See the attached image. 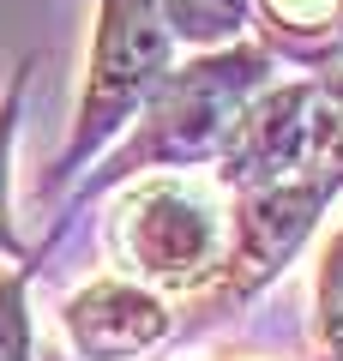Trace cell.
<instances>
[{
	"label": "cell",
	"mask_w": 343,
	"mask_h": 361,
	"mask_svg": "<svg viewBox=\"0 0 343 361\" xmlns=\"http://www.w3.org/2000/svg\"><path fill=\"white\" fill-rule=\"evenodd\" d=\"M61 325L85 361H133L175 331L169 301L157 289L133 283V277H97L78 295H66Z\"/></svg>",
	"instance_id": "5b68a950"
},
{
	"label": "cell",
	"mask_w": 343,
	"mask_h": 361,
	"mask_svg": "<svg viewBox=\"0 0 343 361\" xmlns=\"http://www.w3.org/2000/svg\"><path fill=\"white\" fill-rule=\"evenodd\" d=\"M271 66L277 61L259 42H229V49H205L193 61H175L163 73V85L151 90V103L139 109V121L127 127V139H114L102 151V169L66 193V211L54 217L49 241L66 235L73 211H85L90 199L114 193L139 175H187L199 163H217V151L229 145L247 103L271 85Z\"/></svg>",
	"instance_id": "7a4b0ae2"
},
{
	"label": "cell",
	"mask_w": 343,
	"mask_h": 361,
	"mask_svg": "<svg viewBox=\"0 0 343 361\" xmlns=\"http://www.w3.org/2000/svg\"><path fill=\"white\" fill-rule=\"evenodd\" d=\"M181 42L169 37V25L157 18L151 0H97V30H90V66H85V97L66 145L49 157L37 180V199L49 205L54 193L78 187L85 169L121 139V127L139 121V109L151 103V90L163 85V73L175 66Z\"/></svg>",
	"instance_id": "3957f363"
},
{
	"label": "cell",
	"mask_w": 343,
	"mask_h": 361,
	"mask_svg": "<svg viewBox=\"0 0 343 361\" xmlns=\"http://www.w3.org/2000/svg\"><path fill=\"white\" fill-rule=\"evenodd\" d=\"M109 253L157 295H199L229 259V199L187 175H139L109 205Z\"/></svg>",
	"instance_id": "277c9868"
},
{
	"label": "cell",
	"mask_w": 343,
	"mask_h": 361,
	"mask_svg": "<svg viewBox=\"0 0 343 361\" xmlns=\"http://www.w3.org/2000/svg\"><path fill=\"white\" fill-rule=\"evenodd\" d=\"M151 6L169 25V37L193 54L229 49V42H241L253 30V0H151Z\"/></svg>",
	"instance_id": "52a82bcc"
},
{
	"label": "cell",
	"mask_w": 343,
	"mask_h": 361,
	"mask_svg": "<svg viewBox=\"0 0 343 361\" xmlns=\"http://www.w3.org/2000/svg\"><path fill=\"white\" fill-rule=\"evenodd\" d=\"M217 187L229 199V259L205 319H229L277 283L343 193V66L259 90L217 151Z\"/></svg>",
	"instance_id": "6da1fadb"
},
{
	"label": "cell",
	"mask_w": 343,
	"mask_h": 361,
	"mask_svg": "<svg viewBox=\"0 0 343 361\" xmlns=\"http://www.w3.org/2000/svg\"><path fill=\"white\" fill-rule=\"evenodd\" d=\"M30 277L37 259L0 271V361H30Z\"/></svg>",
	"instance_id": "9c48e42d"
},
{
	"label": "cell",
	"mask_w": 343,
	"mask_h": 361,
	"mask_svg": "<svg viewBox=\"0 0 343 361\" xmlns=\"http://www.w3.org/2000/svg\"><path fill=\"white\" fill-rule=\"evenodd\" d=\"M253 30L271 61L307 73L343 66V0H253Z\"/></svg>",
	"instance_id": "8992f818"
},
{
	"label": "cell",
	"mask_w": 343,
	"mask_h": 361,
	"mask_svg": "<svg viewBox=\"0 0 343 361\" xmlns=\"http://www.w3.org/2000/svg\"><path fill=\"white\" fill-rule=\"evenodd\" d=\"M313 349L319 361H343V229L319 253L313 277Z\"/></svg>",
	"instance_id": "ba28073f"
},
{
	"label": "cell",
	"mask_w": 343,
	"mask_h": 361,
	"mask_svg": "<svg viewBox=\"0 0 343 361\" xmlns=\"http://www.w3.org/2000/svg\"><path fill=\"white\" fill-rule=\"evenodd\" d=\"M25 78L30 73H18L0 97V253L6 259H25V241L13 229V139H18V115H25Z\"/></svg>",
	"instance_id": "30bf717a"
}]
</instances>
